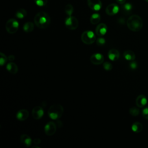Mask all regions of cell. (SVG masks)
I'll list each match as a JSON object with an SVG mask.
<instances>
[{
	"label": "cell",
	"mask_w": 148,
	"mask_h": 148,
	"mask_svg": "<svg viewBox=\"0 0 148 148\" xmlns=\"http://www.w3.org/2000/svg\"><path fill=\"white\" fill-rule=\"evenodd\" d=\"M48 115L53 120H57L61 117L64 113L63 106L59 103L52 105L48 109Z\"/></svg>",
	"instance_id": "obj_3"
},
{
	"label": "cell",
	"mask_w": 148,
	"mask_h": 148,
	"mask_svg": "<svg viewBox=\"0 0 148 148\" xmlns=\"http://www.w3.org/2000/svg\"><path fill=\"white\" fill-rule=\"evenodd\" d=\"M130 114L132 116H137L139 114V110L138 108L133 106L131 107L129 110Z\"/></svg>",
	"instance_id": "obj_25"
},
{
	"label": "cell",
	"mask_w": 148,
	"mask_h": 148,
	"mask_svg": "<svg viewBox=\"0 0 148 148\" xmlns=\"http://www.w3.org/2000/svg\"><path fill=\"white\" fill-rule=\"evenodd\" d=\"M44 114V110L42 107L40 106H35L32 110V117L35 120L41 119Z\"/></svg>",
	"instance_id": "obj_8"
},
{
	"label": "cell",
	"mask_w": 148,
	"mask_h": 148,
	"mask_svg": "<svg viewBox=\"0 0 148 148\" xmlns=\"http://www.w3.org/2000/svg\"><path fill=\"white\" fill-rule=\"evenodd\" d=\"M20 141L26 147H29L31 145L32 142L31 138L27 134H23L21 136Z\"/></svg>",
	"instance_id": "obj_16"
},
{
	"label": "cell",
	"mask_w": 148,
	"mask_h": 148,
	"mask_svg": "<svg viewBox=\"0 0 148 148\" xmlns=\"http://www.w3.org/2000/svg\"><path fill=\"white\" fill-rule=\"evenodd\" d=\"M65 27L70 30H75L79 26V21L74 16H68L65 20Z\"/></svg>",
	"instance_id": "obj_6"
},
{
	"label": "cell",
	"mask_w": 148,
	"mask_h": 148,
	"mask_svg": "<svg viewBox=\"0 0 148 148\" xmlns=\"http://www.w3.org/2000/svg\"><path fill=\"white\" fill-rule=\"evenodd\" d=\"M19 27L18 22L14 18H10L7 21L5 24V28L7 32L13 34L16 33Z\"/></svg>",
	"instance_id": "obj_5"
},
{
	"label": "cell",
	"mask_w": 148,
	"mask_h": 148,
	"mask_svg": "<svg viewBox=\"0 0 148 148\" xmlns=\"http://www.w3.org/2000/svg\"><path fill=\"white\" fill-rule=\"evenodd\" d=\"M29 116V112L27 109L19 110L16 114V118L19 121H25Z\"/></svg>",
	"instance_id": "obj_14"
},
{
	"label": "cell",
	"mask_w": 148,
	"mask_h": 148,
	"mask_svg": "<svg viewBox=\"0 0 148 148\" xmlns=\"http://www.w3.org/2000/svg\"><path fill=\"white\" fill-rule=\"evenodd\" d=\"M103 67L105 70L106 71H110L112 69V65L111 63L109 62H105L103 64Z\"/></svg>",
	"instance_id": "obj_28"
},
{
	"label": "cell",
	"mask_w": 148,
	"mask_h": 148,
	"mask_svg": "<svg viewBox=\"0 0 148 148\" xmlns=\"http://www.w3.org/2000/svg\"><path fill=\"white\" fill-rule=\"evenodd\" d=\"M6 69L12 74H16L18 72L17 65L13 62H10L6 65Z\"/></svg>",
	"instance_id": "obj_17"
},
{
	"label": "cell",
	"mask_w": 148,
	"mask_h": 148,
	"mask_svg": "<svg viewBox=\"0 0 148 148\" xmlns=\"http://www.w3.org/2000/svg\"><path fill=\"white\" fill-rule=\"evenodd\" d=\"M27 14V11L24 9H19L18 10H17L16 12V17L19 19H23L24 18Z\"/></svg>",
	"instance_id": "obj_23"
},
{
	"label": "cell",
	"mask_w": 148,
	"mask_h": 148,
	"mask_svg": "<svg viewBox=\"0 0 148 148\" xmlns=\"http://www.w3.org/2000/svg\"><path fill=\"white\" fill-rule=\"evenodd\" d=\"M65 12V13L68 16H70L72 15V14L73 13V7L71 4H67L65 6V9H64Z\"/></svg>",
	"instance_id": "obj_24"
},
{
	"label": "cell",
	"mask_w": 148,
	"mask_h": 148,
	"mask_svg": "<svg viewBox=\"0 0 148 148\" xmlns=\"http://www.w3.org/2000/svg\"><path fill=\"white\" fill-rule=\"evenodd\" d=\"M56 124L53 122H48L45 126V132L47 136H52L56 132Z\"/></svg>",
	"instance_id": "obj_7"
},
{
	"label": "cell",
	"mask_w": 148,
	"mask_h": 148,
	"mask_svg": "<svg viewBox=\"0 0 148 148\" xmlns=\"http://www.w3.org/2000/svg\"><path fill=\"white\" fill-rule=\"evenodd\" d=\"M116 1L118 3L121 5H123L125 2V0H116Z\"/></svg>",
	"instance_id": "obj_34"
},
{
	"label": "cell",
	"mask_w": 148,
	"mask_h": 148,
	"mask_svg": "<svg viewBox=\"0 0 148 148\" xmlns=\"http://www.w3.org/2000/svg\"><path fill=\"white\" fill-rule=\"evenodd\" d=\"M36 5L39 6H44L47 4V0H34Z\"/></svg>",
	"instance_id": "obj_27"
},
{
	"label": "cell",
	"mask_w": 148,
	"mask_h": 148,
	"mask_svg": "<svg viewBox=\"0 0 148 148\" xmlns=\"http://www.w3.org/2000/svg\"><path fill=\"white\" fill-rule=\"evenodd\" d=\"M82 41L86 45L92 44L96 40V36L91 31H86L81 35Z\"/></svg>",
	"instance_id": "obj_4"
},
{
	"label": "cell",
	"mask_w": 148,
	"mask_h": 148,
	"mask_svg": "<svg viewBox=\"0 0 148 148\" xmlns=\"http://www.w3.org/2000/svg\"><path fill=\"white\" fill-rule=\"evenodd\" d=\"M119 11V7L116 3H110L107 6L105 9L106 13L109 16H113Z\"/></svg>",
	"instance_id": "obj_9"
},
{
	"label": "cell",
	"mask_w": 148,
	"mask_h": 148,
	"mask_svg": "<svg viewBox=\"0 0 148 148\" xmlns=\"http://www.w3.org/2000/svg\"><path fill=\"white\" fill-rule=\"evenodd\" d=\"M123 57L127 60L129 61H132L135 59V54L134 51L131 50H125L123 53Z\"/></svg>",
	"instance_id": "obj_18"
},
{
	"label": "cell",
	"mask_w": 148,
	"mask_h": 148,
	"mask_svg": "<svg viewBox=\"0 0 148 148\" xmlns=\"http://www.w3.org/2000/svg\"><path fill=\"white\" fill-rule=\"evenodd\" d=\"M127 25L129 29L132 31H139L143 27L142 19L139 16L133 14L127 19Z\"/></svg>",
	"instance_id": "obj_1"
},
{
	"label": "cell",
	"mask_w": 148,
	"mask_h": 148,
	"mask_svg": "<svg viewBox=\"0 0 148 148\" xmlns=\"http://www.w3.org/2000/svg\"><path fill=\"white\" fill-rule=\"evenodd\" d=\"M15 59V57L13 55H10L8 57V60L9 61H14V60Z\"/></svg>",
	"instance_id": "obj_33"
},
{
	"label": "cell",
	"mask_w": 148,
	"mask_h": 148,
	"mask_svg": "<svg viewBox=\"0 0 148 148\" xmlns=\"http://www.w3.org/2000/svg\"><path fill=\"white\" fill-rule=\"evenodd\" d=\"M90 61L94 65H100L104 61L103 56L101 53H95L91 56Z\"/></svg>",
	"instance_id": "obj_11"
},
{
	"label": "cell",
	"mask_w": 148,
	"mask_h": 148,
	"mask_svg": "<svg viewBox=\"0 0 148 148\" xmlns=\"http://www.w3.org/2000/svg\"><path fill=\"white\" fill-rule=\"evenodd\" d=\"M108 56L110 60L114 61H117L119 58L120 53L117 49H112L108 51Z\"/></svg>",
	"instance_id": "obj_15"
},
{
	"label": "cell",
	"mask_w": 148,
	"mask_h": 148,
	"mask_svg": "<svg viewBox=\"0 0 148 148\" xmlns=\"http://www.w3.org/2000/svg\"><path fill=\"white\" fill-rule=\"evenodd\" d=\"M131 130L135 133H139L143 130V125L139 122H135L131 125Z\"/></svg>",
	"instance_id": "obj_20"
},
{
	"label": "cell",
	"mask_w": 148,
	"mask_h": 148,
	"mask_svg": "<svg viewBox=\"0 0 148 148\" xmlns=\"http://www.w3.org/2000/svg\"><path fill=\"white\" fill-rule=\"evenodd\" d=\"M142 115L143 118L148 120V106L145 108L142 112Z\"/></svg>",
	"instance_id": "obj_30"
},
{
	"label": "cell",
	"mask_w": 148,
	"mask_h": 148,
	"mask_svg": "<svg viewBox=\"0 0 148 148\" xmlns=\"http://www.w3.org/2000/svg\"><path fill=\"white\" fill-rule=\"evenodd\" d=\"M8 57L6 56L5 54L3 53H0V65L1 66H3L4 64H6V61H8Z\"/></svg>",
	"instance_id": "obj_26"
},
{
	"label": "cell",
	"mask_w": 148,
	"mask_h": 148,
	"mask_svg": "<svg viewBox=\"0 0 148 148\" xmlns=\"http://www.w3.org/2000/svg\"><path fill=\"white\" fill-rule=\"evenodd\" d=\"M138 67V64H137V62L134 61H131V62L130 63V68L131 69H136Z\"/></svg>",
	"instance_id": "obj_31"
},
{
	"label": "cell",
	"mask_w": 148,
	"mask_h": 148,
	"mask_svg": "<svg viewBox=\"0 0 148 148\" xmlns=\"http://www.w3.org/2000/svg\"><path fill=\"white\" fill-rule=\"evenodd\" d=\"M105 39L99 36V38H98L97 40V44L99 46H102L105 43Z\"/></svg>",
	"instance_id": "obj_29"
},
{
	"label": "cell",
	"mask_w": 148,
	"mask_h": 148,
	"mask_svg": "<svg viewBox=\"0 0 148 148\" xmlns=\"http://www.w3.org/2000/svg\"><path fill=\"white\" fill-rule=\"evenodd\" d=\"M121 10L123 14L125 15L129 14L132 10V5L130 3H124L121 8Z\"/></svg>",
	"instance_id": "obj_19"
},
{
	"label": "cell",
	"mask_w": 148,
	"mask_h": 148,
	"mask_svg": "<svg viewBox=\"0 0 148 148\" xmlns=\"http://www.w3.org/2000/svg\"><path fill=\"white\" fill-rule=\"evenodd\" d=\"M107 25L105 23H100L95 28V34L98 36H103L107 32Z\"/></svg>",
	"instance_id": "obj_12"
},
{
	"label": "cell",
	"mask_w": 148,
	"mask_h": 148,
	"mask_svg": "<svg viewBox=\"0 0 148 148\" xmlns=\"http://www.w3.org/2000/svg\"><path fill=\"white\" fill-rule=\"evenodd\" d=\"M87 5L94 11L99 10L102 5L100 0H87Z\"/></svg>",
	"instance_id": "obj_10"
},
{
	"label": "cell",
	"mask_w": 148,
	"mask_h": 148,
	"mask_svg": "<svg viewBox=\"0 0 148 148\" xmlns=\"http://www.w3.org/2000/svg\"><path fill=\"white\" fill-rule=\"evenodd\" d=\"M23 29L24 31V32H25L27 33L31 32L34 29V24L32 22H31V21L26 22L24 24V25L23 27Z\"/></svg>",
	"instance_id": "obj_21"
},
{
	"label": "cell",
	"mask_w": 148,
	"mask_h": 148,
	"mask_svg": "<svg viewBox=\"0 0 148 148\" xmlns=\"http://www.w3.org/2000/svg\"><path fill=\"white\" fill-rule=\"evenodd\" d=\"M136 105L139 108H143L145 106L147 103V99L146 97L143 94L138 95L136 98Z\"/></svg>",
	"instance_id": "obj_13"
},
{
	"label": "cell",
	"mask_w": 148,
	"mask_h": 148,
	"mask_svg": "<svg viewBox=\"0 0 148 148\" xmlns=\"http://www.w3.org/2000/svg\"><path fill=\"white\" fill-rule=\"evenodd\" d=\"M145 1H146L147 2H148V0H145Z\"/></svg>",
	"instance_id": "obj_35"
},
{
	"label": "cell",
	"mask_w": 148,
	"mask_h": 148,
	"mask_svg": "<svg viewBox=\"0 0 148 148\" xmlns=\"http://www.w3.org/2000/svg\"><path fill=\"white\" fill-rule=\"evenodd\" d=\"M41 142V140L39 138H35L33 140V143L35 145H39Z\"/></svg>",
	"instance_id": "obj_32"
},
{
	"label": "cell",
	"mask_w": 148,
	"mask_h": 148,
	"mask_svg": "<svg viewBox=\"0 0 148 148\" xmlns=\"http://www.w3.org/2000/svg\"><path fill=\"white\" fill-rule=\"evenodd\" d=\"M90 20L91 24L94 25L97 24L101 20V16L98 13H94L91 15Z\"/></svg>",
	"instance_id": "obj_22"
},
{
	"label": "cell",
	"mask_w": 148,
	"mask_h": 148,
	"mask_svg": "<svg viewBox=\"0 0 148 148\" xmlns=\"http://www.w3.org/2000/svg\"><path fill=\"white\" fill-rule=\"evenodd\" d=\"M34 23L38 28H46L50 23V16L45 12H39L34 17Z\"/></svg>",
	"instance_id": "obj_2"
}]
</instances>
